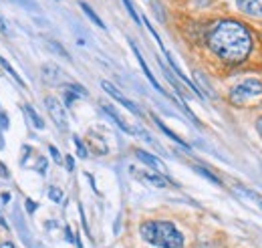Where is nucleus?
I'll list each match as a JSON object with an SVG mask.
<instances>
[{
	"instance_id": "obj_1",
	"label": "nucleus",
	"mask_w": 262,
	"mask_h": 248,
	"mask_svg": "<svg viewBox=\"0 0 262 248\" xmlns=\"http://www.w3.org/2000/svg\"><path fill=\"white\" fill-rule=\"evenodd\" d=\"M206 42L216 57L226 63H242L252 51V34L238 20H220L210 26Z\"/></svg>"
},
{
	"instance_id": "obj_2",
	"label": "nucleus",
	"mask_w": 262,
	"mask_h": 248,
	"mask_svg": "<svg viewBox=\"0 0 262 248\" xmlns=\"http://www.w3.org/2000/svg\"><path fill=\"white\" fill-rule=\"evenodd\" d=\"M141 238L157 248H184V234L172 224L164 220H147L139 226Z\"/></svg>"
},
{
	"instance_id": "obj_3",
	"label": "nucleus",
	"mask_w": 262,
	"mask_h": 248,
	"mask_svg": "<svg viewBox=\"0 0 262 248\" xmlns=\"http://www.w3.org/2000/svg\"><path fill=\"white\" fill-rule=\"evenodd\" d=\"M262 95V83L258 79H246L230 89V101L234 105H244L248 99Z\"/></svg>"
},
{
	"instance_id": "obj_4",
	"label": "nucleus",
	"mask_w": 262,
	"mask_h": 248,
	"mask_svg": "<svg viewBox=\"0 0 262 248\" xmlns=\"http://www.w3.org/2000/svg\"><path fill=\"white\" fill-rule=\"evenodd\" d=\"M44 107H46V111H48V115H50V119L55 121V125L59 127V129H67L69 127V121H67V113H65V109H63V105L57 101L55 97H46L44 99Z\"/></svg>"
},
{
	"instance_id": "obj_5",
	"label": "nucleus",
	"mask_w": 262,
	"mask_h": 248,
	"mask_svg": "<svg viewBox=\"0 0 262 248\" xmlns=\"http://www.w3.org/2000/svg\"><path fill=\"white\" fill-rule=\"evenodd\" d=\"M131 170V176L135 178V180H139V182H143V184H147V186H155V188H168L172 182L164 176V174H160V172H139L137 168H129Z\"/></svg>"
},
{
	"instance_id": "obj_6",
	"label": "nucleus",
	"mask_w": 262,
	"mask_h": 248,
	"mask_svg": "<svg viewBox=\"0 0 262 248\" xmlns=\"http://www.w3.org/2000/svg\"><path fill=\"white\" fill-rule=\"evenodd\" d=\"M101 87L105 89V93H107L109 97H113L115 101H119V103H121L125 109H129L133 115H141V109H139V107H137L133 101H129V99H127V97H125V95H123L119 89H115V87H113L109 81H101Z\"/></svg>"
},
{
	"instance_id": "obj_7",
	"label": "nucleus",
	"mask_w": 262,
	"mask_h": 248,
	"mask_svg": "<svg viewBox=\"0 0 262 248\" xmlns=\"http://www.w3.org/2000/svg\"><path fill=\"white\" fill-rule=\"evenodd\" d=\"M236 6L248 16L262 18V0H236Z\"/></svg>"
},
{
	"instance_id": "obj_8",
	"label": "nucleus",
	"mask_w": 262,
	"mask_h": 248,
	"mask_svg": "<svg viewBox=\"0 0 262 248\" xmlns=\"http://www.w3.org/2000/svg\"><path fill=\"white\" fill-rule=\"evenodd\" d=\"M103 111L107 113V115H109V117H111V119L115 121V125H117L119 129H123L125 133H131V135L139 133V129H137V127H131V125H129L127 121H123V117H121V115H119V113H117V111H115V109H113L111 105H103Z\"/></svg>"
},
{
	"instance_id": "obj_9",
	"label": "nucleus",
	"mask_w": 262,
	"mask_h": 248,
	"mask_svg": "<svg viewBox=\"0 0 262 248\" xmlns=\"http://www.w3.org/2000/svg\"><path fill=\"white\" fill-rule=\"evenodd\" d=\"M135 156H137V160H139L141 164H145V166L153 168L155 172H160V174H164V172H166L164 162H162V160H157L155 156H151V154H147V152H143V150H137V152H135Z\"/></svg>"
},
{
	"instance_id": "obj_10",
	"label": "nucleus",
	"mask_w": 262,
	"mask_h": 248,
	"mask_svg": "<svg viewBox=\"0 0 262 248\" xmlns=\"http://www.w3.org/2000/svg\"><path fill=\"white\" fill-rule=\"evenodd\" d=\"M129 44H131V48H133V53H135V57H137V63H139V67H141V71H143V73H145V77L149 79V83H151V85H153V87H155L157 91H160V93H164V89L160 87V83H157V79H155V77H153V73L149 71V67H147V63L143 61V57H141V53H139V48L135 46V42L131 40Z\"/></svg>"
},
{
	"instance_id": "obj_11",
	"label": "nucleus",
	"mask_w": 262,
	"mask_h": 248,
	"mask_svg": "<svg viewBox=\"0 0 262 248\" xmlns=\"http://www.w3.org/2000/svg\"><path fill=\"white\" fill-rule=\"evenodd\" d=\"M61 69L57 67V65H52V63H46V65H42V79L46 81V83H50V85H55V83H59L61 81Z\"/></svg>"
},
{
	"instance_id": "obj_12",
	"label": "nucleus",
	"mask_w": 262,
	"mask_h": 248,
	"mask_svg": "<svg viewBox=\"0 0 262 248\" xmlns=\"http://www.w3.org/2000/svg\"><path fill=\"white\" fill-rule=\"evenodd\" d=\"M153 121H155V125H157V127H160V129H162V131H164V133H166V135H168L170 139H174V141H176V143H180L182 147H186V150H190V145H188V143H186V141H184L182 137H178V135H176V133H174L172 129H168V127L164 125V121H162V119H157V117L153 115Z\"/></svg>"
},
{
	"instance_id": "obj_13",
	"label": "nucleus",
	"mask_w": 262,
	"mask_h": 248,
	"mask_svg": "<svg viewBox=\"0 0 262 248\" xmlns=\"http://www.w3.org/2000/svg\"><path fill=\"white\" fill-rule=\"evenodd\" d=\"M22 109H24V113H26V117H28V121L32 123V127H36V129H44V121L40 119V115L30 107V105H22Z\"/></svg>"
},
{
	"instance_id": "obj_14",
	"label": "nucleus",
	"mask_w": 262,
	"mask_h": 248,
	"mask_svg": "<svg viewBox=\"0 0 262 248\" xmlns=\"http://www.w3.org/2000/svg\"><path fill=\"white\" fill-rule=\"evenodd\" d=\"M0 67H2V69H4V71H6V73H8V75H10V77H12V79H14V81L20 85V87H24V81H22V77H20V75H18V73L12 69V65H10V63H8L4 57H0Z\"/></svg>"
},
{
	"instance_id": "obj_15",
	"label": "nucleus",
	"mask_w": 262,
	"mask_h": 248,
	"mask_svg": "<svg viewBox=\"0 0 262 248\" xmlns=\"http://www.w3.org/2000/svg\"><path fill=\"white\" fill-rule=\"evenodd\" d=\"M79 6H81V8H83V12H85V14H87V16H89V18L93 20V24H97L99 28H105L103 20H101V18L97 16V12H95V10H93V8H91V6L87 4V2H79Z\"/></svg>"
},
{
	"instance_id": "obj_16",
	"label": "nucleus",
	"mask_w": 262,
	"mask_h": 248,
	"mask_svg": "<svg viewBox=\"0 0 262 248\" xmlns=\"http://www.w3.org/2000/svg\"><path fill=\"white\" fill-rule=\"evenodd\" d=\"M194 170H196V172H198L200 176H204L206 180H210V182H214V184H218V186H220V180H218V178H216V176H214L212 172H208L206 168H202V166H196Z\"/></svg>"
},
{
	"instance_id": "obj_17",
	"label": "nucleus",
	"mask_w": 262,
	"mask_h": 248,
	"mask_svg": "<svg viewBox=\"0 0 262 248\" xmlns=\"http://www.w3.org/2000/svg\"><path fill=\"white\" fill-rule=\"evenodd\" d=\"M73 143H75V147H77V154H79V158H87V156H89L87 147L83 145V141H81L79 137H73Z\"/></svg>"
},
{
	"instance_id": "obj_18",
	"label": "nucleus",
	"mask_w": 262,
	"mask_h": 248,
	"mask_svg": "<svg viewBox=\"0 0 262 248\" xmlns=\"http://www.w3.org/2000/svg\"><path fill=\"white\" fill-rule=\"evenodd\" d=\"M46 44L52 48V51H57L61 57H65V59H69V55H67V51H65V48L59 44V42H55V40H46Z\"/></svg>"
},
{
	"instance_id": "obj_19",
	"label": "nucleus",
	"mask_w": 262,
	"mask_h": 248,
	"mask_svg": "<svg viewBox=\"0 0 262 248\" xmlns=\"http://www.w3.org/2000/svg\"><path fill=\"white\" fill-rule=\"evenodd\" d=\"M123 4H125V8H127V12L131 14V18H133L135 22H141V18H139V14L135 12V8H133V4H131V0H123Z\"/></svg>"
},
{
	"instance_id": "obj_20",
	"label": "nucleus",
	"mask_w": 262,
	"mask_h": 248,
	"mask_svg": "<svg viewBox=\"0 0 262 248\" xmlns=\"http://www.w3.org/2000/svg\"><path fill=\"white\" fill-rule=\"evenodd\" d=\"M48 198H50V200H55V202H61L63 200V192L59 188H50L48 190Z\"/></svg>"
},
{
	"instance_id": "obj_21",
	"label": "nucleus",
	"mask_w": 262,
	"mask_h": 248,
	"mask_svg": "<svg viewBox=\"0 0 262 248\" xmlns=\"http://www.w3.org/2000/svg\"><path fill=\"white\" fill-rule=\"evenodd\" d=\"M48 152H50V156H52V158H55V162H59V164H61V154H59V150H57L55 145H50V147H48Z\"/></svg>"
},
{
	"instance_id": "obj_22",
	"label": "nucleus",
	"mask_w": 262,
	"mask_h": 248,
	"mask_svg": "<svg viewBox=\"0 0 262 248\" xmlns=\"http://www.w3.org/2000/svg\"><path fill=\"white\" fill-rule=\"evenodd\" d=\"M0 32H6V22H4L2 14H0Z\"/></svg>"
},
{
	"instance_id": "obj_23",
	"label": "nucleus",
	"mask_w": 262,
	"mask_h": 248,
	"mask_svg": "<svg viewBox=\"0 0 262 248\" xmlns=\"http://www.w3.org/2000/svg\"><path fill=\"white\" fill-rule=\"evenodd\" d=\"M256 129H258V133H260V137H262V117H258V121H256Z\"/></svg>"
},
{
	"instance_id": "obj_24",
	"label": "nucleus",
	"mask_w": 262,
	"mask_h": 248,
	"mask_svg": "<svg viewBox=\"0 0 262 248\" xmlns=\"http://www.w3.org/2000/svg\"><path fill=\"white\" fill-rule=\"evenodd\" d=\"M73 166H75V162H73V158L69 156V158H67V168H69V172L73 170Z\"/></svg>"
},
{
	"instance_id": "obj_25",
	"label": "nucleus",
	"mask_w": 262,
	"mask_h": 248,
	"mask_svg": "<svg viewBox=\"0 0 262 248\" xmlns=\"http://www.w3.org/2000/svg\"><path fill=\"white\" fill-rule=\"evenodd\" d=\"M0 176H4V178H8V170H4V166L0 164Z\"/></svg>"
},
{
	"instance_id": "obj_26",
	"label": "nucleus",
	"mask_w": 262,
	"mask_h": 248,
	"mask_svg": "<svg viewBox=\"0 0 262 248\" xmlns=\"http://www.w3.org/2000/svg\"><path fill=\"white\" fill-rule=\"evenodd\" d=\"M0 248H14L12 242H4V244H0Z\"/></svg>"
},
{
	"instance_id": "obj_27",
	"label": "nucleus",
	"mask_w": 262,
	"mask_h": 248,
	"mask_svg": "<svg viewBox=\"0 0 262 248\" xmlns=\"http://www.w3.org/2000/svg\"><path fill=\"white\" fill-rule=\"evenodd\" d=\"M0 226H2V228H6V230H8V224H6V220H4L2 216H0Z\"/></svg>"
}]
</instances>
